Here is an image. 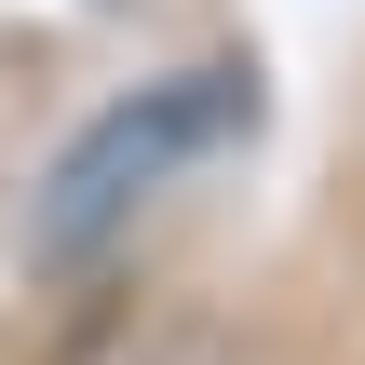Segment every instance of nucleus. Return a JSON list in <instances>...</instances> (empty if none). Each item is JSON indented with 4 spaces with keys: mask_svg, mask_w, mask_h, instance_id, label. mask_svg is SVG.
<instances>
[{
    "mask_svg": "<svg viewBox=\"0 0 365 365\" xmlns=\"http://www.w3.org/2000/svg\"><path fill=\"white\" fill-rule=\"evenodd\" d=\"M244 122H257V81H244V68H176V81L108 95V108L41 163V190H27V257H41V271H81L95 244L135 230V203H163V190H176L190 163H217Z\"/></svg>",
    "mask_w": 365,
    "mask_h": 365,
    "instance_id": "f257e3e1",
    "label": "nucleus"
}]
</instances>
